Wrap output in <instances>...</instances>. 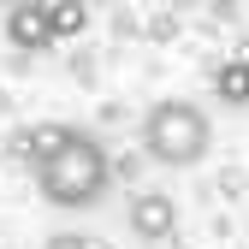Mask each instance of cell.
Returning <instances> with one entry per match:
<instances>
[{"label": "cell", "mask_w": 249, "mask_h": 249, "mask_svg": "<svg viewBox=\"0 0 249 249\" xmlns=\"http://www.w3.org/2000/svg\"><path fill=\"white\" fill-rule=\"evenodd\" d=\"M124 226H131L137 243H166L178 231V202L166 190H137L131 208H124Z\"/></svg>", "instance_id": "3957f363"}, {"label": "cell", "mask_w": 249, "mask_h": 249, "mask_svg": "<svg viewBox=\"0 0 249 249\" xmlns=\"http://www.w3.org/2000/svg\"><path fill=\"white\" fill-rule=\"evenodd\" d=\"M142 148H148V160L154 166H196L202 154L213 148V124L196 101H154L148 119H142Z\"/></svg>", "instance_id": "7a4b0ae2"}, {"label": "cell", "mask_w": 249, "mask_h": 249, "mask_svg": "<svg viewBox=\"0 0 249 249\" xmlns=\"http://www.w3.org/2000/svg\"><path fill=\"white\" fill-rule=\"evenodd\" d=\"M6 42H12L18 53H48V48H53L48 6H12V12H6Z\"/></svg>", "instance_id": "5b68a950"}, {"label": "cell", "mask_w": 249, "mask_h": 249, "mask_svg": "<svg viewBox=\"0 0 249 249\" xmlns=\"http://www.w3.org/2000/svg\"><path fill=\"white\" fill-rule=\"evenodd\" d=\"M71 137H77V124H59V119H42V124H24V131L12 137V148L24 154L30 166H42V160H53V154L66 148Z\"/></svg>", "instance_id": "277c9868"}, {"label": "cell", "mask_w": 249, "mask_h": 249, "mask_svg": "<svg viewBox=\"0 0 249 249\" xmlns=\"http://www.w3.org/2000/svg\"><path fill=\"white\" fill-rule=\"evenodd\" d=\"M48 30H53V42L83 36V30H89V6H77V0H53V6H48Z\"/></svg>", "instance_id": "52a82bcc"}, {"label": "cell", "mask_w": 249, "mask_h": 249, "mask_svg": "<svg viewBox=\"0 0 249 249\" xmlns=\"http://www.w3.org/2000/svg\"><path fill=\"white\" fill-rule=\"evenodd\" d=\"M36 184H42V196L53 208H95L107 196V184H113V160H107V148L95 137L77 131L53 160L36 166Z\"/></svg>", "instance_id": "6da1fadb"}, {"label": "cell", "mask_w": 249, "mask_h": 249, "mask_svg": "<svg viewBox=\"0 0 249 249\" xmlns=\"http://www.w3.org/2000/svg\"><path fill=\"white\" fill-rule=\"evenodd\" d=\"M42 249H101V243H95V237H83V231H53Z\"/></svg>", "instance_id": "ba28073f"}, {"label": "cell", "mask_w": 249, "mask_h": 249, "mask_svg": "<svg viewBox=\"0 0 249 249\" xmlns=\"http://www.w3.org/2000/svg\"><path fill=\"white\" fill-rule=\"evenodd\" d=\"M213 89H220L226 107H249V59H226L213 71Z\"/></svg>", "instance_id": "8992f818"}]
</instances>
